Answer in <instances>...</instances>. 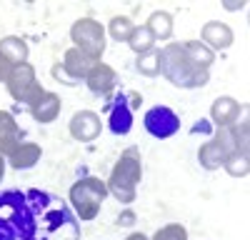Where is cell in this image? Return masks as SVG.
Listing matches in <instances>:
<instances>
[{
	"mask_svg": "<svg viewBox=\"0 0 250 240\" xmlns=\"http://www.w3.org/2000/svg\"><path fill=\"white\" fill-rule=\"evenodd\" d=\"M140 180H143L140 150L138 148H128V150H123V155L118 158V163L110 170V178L105 180L108 195H113L123 205H130V203H135V190H138Z\"/></svg>",
	"mask_w": 250,
	"mask_h": 240,
	"instance_id": "277c9868",
	"label": "cell"
},
{
	"mask_svg": "<svg viewBox=\"0 0 250 240\" xmlns=\"http://www.w3.org/2000/svg\"><path fill=\"white\" fill-rule=\"evenodd\" d=\"M40 158H43V150H40L38 143H20L5 160L15 170H28V168H35L40 163Z\"/></svg>",
	"mask_w": 250,
	"mask_h": 240,
	"instance_id": "2e32d148",
	"label": "cell"
},
{
	"mask_svg": "<svg viewBox=\"0 0 250 240\" xmlns=\"http://www.w3.org/2000/svg\"><path fill=\"white\" fill-rule=\"evenodd\" d=\"M20 143H23V135H20V128L15 123L13 113L0 110V155H10Z\"/></svg>",
	"mask_w": 250,
	"mask_h": 240,
	"instance_id": "9a60e30c",
	"label": "cell"
},
{
	"mask_svg": "<svg viewBox=\"0 0 250 240\" xmlns=\"http://www.w3.org/2000/svg\"><path fill=\"white\" fill-rule=\"evenodd\" d=\"M133 223H135V213H133L130 208H128V210H125V213L118 218V225H133Z\"/></svg>",
	"mask_w": 250,
	"mask_h": 240,
	"instance_id": "4dcf8cb0",
	"label": "cell"
},
{
	"mask_svg": "<svg viewBox=\"0 0 250 240\" xmlns=\"http://www.w3.org/2000/svg\"><path fill=\"white\" fill-rule=\"evenodd\" d=\"M148 30L153 33V38L155 40H168L170 35H173V15L170 13H165V10H155L150 18H148Z\"/></svg>",
	"mask_w": 250,
	"mask_h": 240,
	"instance_id": "44dd1931",
	"label": "cell"
},
{
	"mask_svg": "<svg viewBox=\"0 0 250 240\" xmlns=\"http://www.w3.org/2000/svg\"><path fill=\"white\" fill-rule=\"evenodd\" d=\"M143 125L148 130V135H153L155 140H165V138H173L180 130V118L168 105H155L145 113Z\"/></svg>",
	"mask_w": 250,
	"mask_h": 240,
	"instance_id": "ba28073f",
	"label": "cell"
},
{
	"mask_svg": "<svg viewBox=\"0 0 250 240\" xmlns=\"http://www.w3.org/2000/svg\"><path fill=\"white\" fill-rule=\"evenodd\" d=\"M200 38H203V45H208L213 53L218 50H228L233 45V30L228 23H220V20H210V23H205L203 30H200Z\"/></svg>",
	"mask_w": 250,
	"mask_h": 240,
	"instance_id": "7c38bea8",
	"label": "cell"
},
{
	"mask_svg": "<svg viewBox=\"0 0 250 240\" xmlns=\"http://www.w3.org/2000/svg\"><path fill=\"white\" fill-rule=\"evenodd\" d=\"M150 240H188V230L180 223H168V225L158 228Z\"/></svg>",
	"mask_w": 250,
	"mask_h": 240,
	"instance_id": "484cf974",
	"label": "cell"
},
{
	"mask_svg": "<svg viewBox=\"0 0 250 240\" xmlns=\"http://www.w3.org/2000/svg\"><path fill=\"white\" fill-rule=\"evenodd\" d=\"M223 168L228 170V175H233V178H245L250 173V160H248V155L230 153V155H225Z\"/></svg>",
	"mask_w": 250,
	"mask_h": 240,
	"instance_id": "d4e9b609",
	"label": "cell"
},
{
	"mask_svg": "<svg viewBox=\"0 0 250 240\" xmlns=\"http://www.w3.org/2000/svg\"><path fill=\"white\" fill-rule=\"evenodd\" d=\"M233 138H235V150L240 155H248V118H243L240 123H233Z\"/></svg>",
	"mask_w": 250,
	"mask_h": 240,
	"instance_id": "83f0119b",
	"label": "cell"
},
{
	"mask_svg": "<svg viewBox=\"0 0 250 240\" xmlns=\"http://www.w3.org/2000/svg\"><path fill=\"white\" fill-rule=\"evenodd\" d=\"M0 55L10 65H23V63H28V43L20 35H5L0 40Z\"/></svg>",
	"mask_w": 250,
	"mask_h": 240,
	"instance_id": "ac0fdd59",
	"label": "cell"
},
{
	"mask_svg": "<svg viewBox=\"0 0 250 240\" xmlns=\"http://www.w3.org/2000/svg\"><path fill=\"white\" fill-rule=\"evenodd\" d=\"M5 165H8L5 155H0V180H3V175H5Z\"/></svg>",
	"mask_w": 250,
	"mask_h": 240,
	"instance_id": "836d02e7",
	"label": "cell"
},
{
	"mask_svg": "<svg viewBox=\"0 0 250 240\" xmlns=\"http://www.w3.org/2000/svg\"><path fill=\"white\" fill-rule=\"evenodd\" d=\"M33 208V235L30 240H80V220L62 198L30 188L25 190Z\"/></svg>",
	"mask_w": 250,
	"mask_h": 240,
	"instance_id": "6da1fadb",
	"label": "cell"
},
{
	"mask_svg": "<svg viewBox=\"0 0 250 240\" xmlns=\"http://www.w3.org/2000/svg\"><path fill=\"white\" fill-rule=\"evenodd\" d=\"M60 65H62V70H65V75L80 85L83 80H85V75L90 73V68L95 65V60L88 58L85 53H80L78 48H68L65 55H62V63Z\"/></svg>",
	"mask_w": 250,
	"mask_h": 240,
	"instance_id": "4fadbf2b",
	"label": "cell"
},
{
	"mask_svg": "<svg viewBox=\"0 0 250 240\" xmlns=\"http://www.w3.org/2000/svg\"><path fill=\"white\" fill-rule=\"evenodd\" d=\"M223 8H225V10H243V8H245V0H240V3H238V0H228Z\"/></svg>",
	"mask_w": 250,
	"mask_h": 240,
	"instance_id": "d6a6232c",
	"label": "cell"
},
{
	"mask_svg": "<svg viewBox=\"0 0 250 240\" xmlns=\"http://www.w3.org/2000/svg\"><path fill=\"white\" fill-rule=\"evenodd\" d=\"M68 130L70 135L78 140V143H93V140L100 135L103 130V120L95 110H78L70 123H68Z\"/></svg>",
	"mask_w": 250,
	"mask_h": 240,
	"instance_id": "8fae6325",
	"label": "cell"
},
{
	"mask_svg": "<svg viewBox=\"0 0 250 240\" xmlns=\"http://www.w3.org/2000/svg\"><path fill=\"white\" fill-rule=\"evenodd\" d=\"M10 63H8V60L3 58V55H0V83H5V78H8V73H10Z\"/></svg>",
	"mask_w": 250,
	"mask_h": 240,
	"instance_id": "1f68e13d",
	"label": "cell"
},
{
	"mask_svg": "<svg viewBox=\"0 0 250 240\" xmlns=\"http://www.w3.org/2000/svg\"><path fill=\"white\" fill-rule=\"evenodd\" d=\"M108 128L113 135H128L133 128V108L128 105V98H125V90H120L118 95H113L108 100Z\"/></svg>",
	"mask_w": 250,
	"mask_h": 240,
	"instance_id": "9c48e42d",
	"label": "cell"
},
{
	"mask_svg": "<svg viewBox=\"0 0 250 240\" xmlns=\"http://www.w3.org/2000/svg\"><path fill=\"white\" fill-rule=\"evenodd\" d=\"M70 40H73V48H78L80 53L93 58L95 63H100L103 55H105V48H108L105 28L95 18H78L70 28Z\"/></svg>",
	"mask_w": 250,
	"mask_h": 240,
	"instance_id": "8992f818",
	"label": "cell"
},
{
	"mask_svg": "<svg viewBox=\"0 0 250 240\" xmlns=\"http://www.w3.org/2000/svg\"><path fill=\"white\" fill-rule=\"evenodd\" d=\"M160 73L168 78V83L183 90L205 88L210 80V70L198 68L190 58L185 55L180 43H168L160 50Z\"/></svg>",
	"mask_w": 250,
	"mask_h": 240,
	"instance_id": "7a4b0ae2",
	"label": "cell"
},
{
	"mask_svg": "<svg viewBox=\"0 0 250 240\" xmlns=\"http://www.w3.org/2000/svg\"><path fill=\"white\" fill-rule=\"evenodd\" d=\"M240 103L235 98L230 95H220L215 103L210 105V120L218 125V128H228V125H233L238 123V118H240Z\"/></svg>",
	"mask_w": 250,
	"mask_h": 240,
	"instance_id": "5bb4252c",
	"label": "cell"
},
{
	"mask_svg": "<svg viewBox=\"0 0 250 240\" xmlns=\"http://www.w3.org/2000/svg\"><path fill=\"white\" fill-rule=\"evenodd\" d=\"M133 28H135V23H133L128 15H115L110 23H108L110 38H113V40H120V43H128V38H130Z\"/></svg>",
	"mask_w": 250,
	"mask_h": 240,
	"instance_id": "cb8c5ba5",
	"label": "cell"
},
{
	"mask_svg": "<svg viewBox=\"0 0 250 240\" xmlns=\"http://www.w3.org/2000/svg\"><path fill=\"white\" fill-rule=\"evenodd\" d=\"M213 143H215L225 155L238 153V150H235V138H233V128H230V125H228V128H218V130H215V138H213Z\"/></svg>",
	"mask_w": 250,
	"mask_h": 240,
	"instance_id": "4316f807",
	"label": "cell"
},
{
	"mask_svg": "<svg viewBox=\"0 0 250 240\" xmlns=\"http://www.w3.org/2000/svg\"><path fill=\"white\" fill-rule=\"evenodd\" d=\"M108 198V185L105 180H100L95 175H85L75 180L70 185V193H68V205L73 208L75 218L78 220H93L98 218L100 208H103V200Z\"/></svg>",
	"mask_w": 250,
	"mask_h": 240,
	"instance_id": "5b68a950",
	"label": "cell"
},
{
	"mask_svg": "<svg viewBox=\"0 0 250 240\" xmlns=\"http://www.w3.org/2000/svg\"><path fill=\"white\" fill-rule=\"evenodd\" d=\"M223 160H225V153L213 143V140H208L205 145H200V150H198V163H200V168H205V170H218V168H223Z\"/></svg>",
	"mask_w": 250,
	"mask_h": 240,
	"instance_id": "7402d4cb",
	"label": "cell"
},
{
	"mask_svg": "<svg viewBox=\"0 0 250 240\" xmlns=\"http://www.w3.org/2000/svg\"><path fill=\"white\" fill-rule=\"evenodd\" d=\"M30 115H33L35 123H43V125L53 123V120L60 115V95L45 90V95L30 105Z\"/></svg>",
	"mask_w": 250,
	"mask_h": 240,
	"instance_id": "e0dca14e",
	"label": "cell"
},
{
	"mask_svg": "<svg viewBox=\"0 0 250 240\" xmlns=\"http://www.w3.org/2000/svg\"><path fill=\"white\" fill-rule=\"evenodd\" d=\"M125 98H128V105L133 108V113L140 108V103H143V98H140V93H135V90H125Z\"/></svg>",
	"mask_w": 250,
	"mask_h": 240,
	"instance_id": "f546056e",
	"label": "cell"
},
{
	"mask_svg": "<svg viewBox=\"0 0 250 240\" xmlns=\"http://www.w3.org/2000/svg\"><path fill=\"white\" fill-rule=\"evenodd\" d=\"M135 70L145 78H155L160 75V50H150V53H145V55H138L135 60Z\"/></svg>",
	"mask_w": 250,
	"mask_h": 240,
	"instance_id": "603a6c76",
	"label": "cell"
},
{
	"mask_svg": "<svg viewBox=\"0 0 250 240\" xmlns=\"http://www.w3.org/2000/svg\"><path fill=\"white\" fill-rule=\"evenodd\" d=\"M5 88L10 93L13 100H18V103H25L28 108L35 103V100H40L45 95V88L38 83L35 78V68L30 63H23V65H13L8 78H5Z\"/></svg>",
	"mask_w": 250,
	"mask_h": 240,
	"instance_id": "52a82bcc",
	"label": "cell"
},
{
	"mask_svg": "<svg viewBox=\"0 0 250 240\" xmlns=\"http://www.w3.org/2000/svg\"><path fill=\"white\" fill-rule=\"evenodd\" d=\"M33 208L23 190L0 193V240H30Z\"/></svg>",
	"mask_w": 250,
	"mask_h": 240,
	"instance_id": "3957f363",
	"label": "cell"
},
{
	"mask_svg": "<svg viewBox=\"0 0 250 240\" xmlns=\"http://www.w3.org/2000/svg\"><path fill=\"white\" fill-rule=\"evenodd\" d=\"M83 83L90 88V93L110 100L113 93H115V88H118V73H115V68H110L108 63H103V60H100V63H95L90 68V73L85 75Z\"/></svg>",
	"mask_w": 250,
	"mask_h": 240,
	"instance_id": "30bf717a",
	"label": "cell"
},
{
	"mask_svg": "<svg viewBox=\"0 0 250 240\" xmlns=\"http://www.w3.org/2000/svg\"><path fill=\"white\" fill-rule=\"evenodd\" d=\"M125 240H150L148 235H143V233H133V235H128Z\"/></svg>",
	"mask_w": 250,
	"mask_h": 240,
	"instance_id": "e575fe53",
	"label": "cell"
},
{
	"mask_svg": "<svg viewBox=\"0 0 250 240\" xmlns=\"http://www.w3.org/2000/svg\"><path fill=\"white\" fill-rule=\"evenodd\" d=\"M180 48H183L185 55L190 58L198 68H203V70H210V65L215 63V53L208 48V45H203L200 40H185V43H180Z\"/></svg>",
	"mask_w": 250,
	"mask_h": 240,
	"instance_id": "d6986e66",
	"label": "cell"
},
{
	"mask_svg": "<svg viewBox=\"0 0 250 240\" xmlns=\"http://www.w3.org/2000/svg\"><path fill=\"white\" fill-rule=\"evenodd\" d=\"M155 43H158V40L153 38V33L148 30V25H135L133 33H130V38H128V45H130V50L135 55H145V53L155 50Z\"/></svg>",
	"mask_w": 250,
	"mask_h": 240,
	"instance_id": "ffe728a7",
	"label": "cell"
},
{
	"mask_svg": "<svg viewBox=\"0 0 250 240\" xmlns=\"http://www.w3.org/2000/svg\"><path fill=\"white\" fill-rule=\"evenodd\" d=\"M50 73H53V78L58 80V83H62V85H68V88H75V85H78L75 80H70V78L65 75V70H62V65H60V63H55Z\"/></svg>",
	"mask_w": 250,
	"mask_h": 240,
	"instance_id": "f1b7e54d",
	"label": "cell"
}]
</instances>
